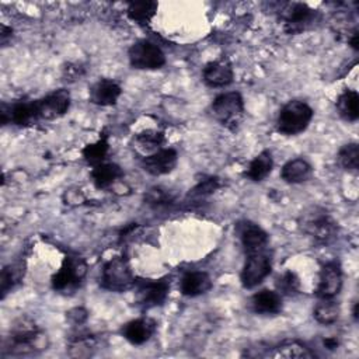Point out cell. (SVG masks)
Instances as JSON below:
<instances>
[{"label":"cell","mask_w":359,"mask_h":359,"mask_svg":"<svg viewBox=\"0 0 359 359\" xmlns=\"http://www.w3.org/2000/svg\"><path fill=\"white\" fill-rule=\"evenodd\" d=\"M273 167V160H272V154L268 150L261 151L248 165V168L245 170L244 175L254 181V182H259L262 180H265Z\"/></svg>","instance_id":"d4e9b609"},{"label":"cell","mask_w":359,"mask_h":359,"mask_svg":"<svg viewBox=\"0 0 359 359\" xmlns=\"http://www.w3.org/2000/svg\"><path fill=\"white\" fill-rule=\"evenodd\" d=\"M212 287V279L206 272L192 271L182 276L180 282V289L184 296L196 297L206 293Z\"/></svg>","instance_id":"ffe728a7"},{"label":"cell","mask_w":359,"mask_h":359,"mask_svg":"<svg viewBox=\"0 0 359 359\" xmlns=\"http://www.w3.org/2000/svg\"><path fill=\"white\" fill-rule=\"evenodd\" d=\"M48 339L41 328L28 317H21L10 328V334L3 342V353L28 355L46 349Z\"/></svg>","instance_id":"6da1fadb"},{"label":"cell","mask_w":359,"mask_h":359,"mask_svg":"<svg viewBox=\"0 0 359 359\" xmlns=\"http://www.w3.org/2000/svg\"><path fill=\"white\" fill-rule=\"evenodd\" d=\"M135 297L143 309L161 306L168 296L170 282L167 279H137L133 282Z\"/></svg>","instance_id":"9c48e42d"},{"label":"cell","mask_w":359,"mask_h":359,"mask_svg":"<svg viewBox=\"0 0 359 359\" xmlns=\"http://www.w3.org/2000/svg\"><path fill=\"white\" fill-rule=\"evenodd\" d=\"M178 161V153L168 147L160 149L151 154H146L142 157V168L151 175H165L171 172Z\"/></svg>","instance_id":"5bb4252c"},{"label":"cell","mask_w":359,"mask_h":359,"mask_svg":"<svg viewBox=\"0 0 359 359\" xmlns=\"http://www.w3.org/2000/svg\"><path fill=\"white\" fill-rule=\"evenodd\" d=\"M352 316H353V318H355V320H358V302H355V304H353Z\"/></svg>","instance_id":"ab89813d"},{"label":"cell","mask_w":359,"mask_h":359,"mask_svg":"<svg viewBox=\"0 0 359 359\" xmlns=\"http://www.w3.org/2000/svg\"><path fill=\"white\" fill-rule=\"evenodd\" d=\"M339 313V306L334 299H320L313 310V317L323 325H331L338 320Z\"/></svg>","instance_id":"484cf974"},{"label":"cell","mask_w":359,"mask_h":359,"mask_svg":"<svg viewBox=\"0 0 359 359\" xmlns=\"http://www.w3.org/2000/svg\"><path fill=\"white\" fill-rule=\"evenodd\" d=\"M0 118L3 125L13 123L17 126H29L39 121L35 101H25V100L15 101L10 105L1 104Z\"/></svg>","instance_id":"7c38bea8"},{"label":"cell","mask_w":359,"mask_h":359,"mask_svg":"<svg viewBox=\"0 0 359 359\" xmlns=\"http://www.w3.org/2000/svg\"><path fill=\"white\" fill-rule=\"evenodd\" d=\"M324 346L327 348V349H330V351H334V349H337L338 348V339L337 338H334V337H330V338H325L324 339Z\"/></svg>","instance_id":"f35d334b"},{"label":"cell","mask_w":359,"mask_h":359,"mask_svg":"<svg viewBox=\"0 0 359 359\" xmlns=\"http://www.w3.org/2000/svg\"><path fill=\"white\" fill-rule=\"evenodd\" d=\"M70 349L73 356H90L95 349V339L90 335H80L72 342Z\"/></svg>","instance_id":"d6a6232c"},{"label":"cell","mask_w":359,"mask_h":359,"mask_svg":"<svg viewBox=\"0 0 359 359\" xmlns=\"http://www.w3.org/2000/svg\"><path fill=\"white\" fill-rule=\"evenodd\" d=\"M273 356L286 359H311L316 356V353L299 341H287L275 348Z\"/></svg>","instance_id":"4316f807"},{"label":"cell","mask_w":359,"mask_h":359,"mask_svg":"<svg viewBox=\"0 0 359 359\" xmlns=\"http://www.w3.org/2000/svg\"><path fill=\"white\" fill-rule=\"evenodd\" d=\"M342 287V271L337 261L327 262L321 266L316 296L318 299H334Z\"/></svg>","instance_id":"4fadbf2b"},{"label":"cell","mask_w":359,"mask_h":359,"mask_svg":"<svg viewBox=\"0 0 359 359\" xmlns=\"http://www.w3.org/2000/svg\"><path fill=\"white\" fill-rule=\"evenodd\" d=\"M251 307L258 314L275 316L282 311V294L275 290L262 289L251 297Z\"/></svg>","instance_id":"d6986e66"},{"label":"cell","mask_w":359,"mask_h":359,"mask_svg":"<svg viewBox=\"0 0 359 359\" xmlns=\"http://www.w3.org/2000/svg\"><path fill=\"white\" fill-rule=\"evenodd\" d=\"M87 273V265L83 258L65 257L59 271L52 276V287L60 293H69L79 287Z\"/></svg>","instance_id":"8992f818"},{"label":"cell","mask_w":359,"mask_h":359,"mask_svg":"<svg viewBox=\"0 0 359 359\" xmlns=\"http://www.w3.org/2000/svg\"><path fill=\"white\" fill-rule=\"evenodd\" d=\"M13 35V29L6 27L4 24H1L0 27V41H1V45H6L7 43V38H11Z\"/></svg>","instance_id":"8d00e7d4"},{"label":"cell","mask_w":359,"mask_h":359,"mask_svg":"<svg viewBox=\"0 0 359 359\" xmlns=\"http://www.w3.org/2000/svg\"><path fill=\"white\" fill-rule=\"evenodd\" d=\"M121 332L123 338L132 345H143L156 332V321L149 317H140L126 323Z\"/></svg>","instance_id":"2e32d148"},{"label":"cell","mask_w":359,"mask_h":359,"mask_svg":"<svg viewBox=\"0 0 359 359\" xmlns=\"http://www.w3.org/2000/svg\"><path fill=\"white\" fill-rule=\"evenodd\" d=\"M90 177L95 188L107 189L123 177V170L114 163H100L93 167Z\"/></svg>","instance_id":"44dd1931"},{"label":"cell","mask_w":359,"mask_h":359,"mask_svg":"<svg viewBox=\"0 0 359 359\" xmlns=\"http://www.w3.org/2000/svg\"><path fill=\"white\" fill-rule=\"evenodd\" d=\"M313 109L309 104L299 100L286 102L276 119V130L285 136H294L307 129L313 119Z\"/></svg>","instance_id":"3957f363"},{"label":"cell","mask_w":359,"mask_h":359,"mask_svg":"<svg viewBox=\"0 0 359 359\" xmlns=\"http://www.w3.org/2000/svg\"><path fill=\"white\" fill-rule=\"evenodd\" d=\"M337 111L346 122H356L359 118V95L355 90H345L335 102Z\"/></svg>","instance_id":"603a6c76"},{"label":"cell","mask_w":359,"mask_h":359,"mask_svg":"<svg viewBox=\"0 0 359 359\" xmlns=\"http://www.w3.org/2000/svg\"><path fill=\"white\" fill-rule=\"evenodd\" d=\"M108 149H109V144H108V140L105 136L100 137L95 143H91V144H87L83 150H81V154L84 157V160L93 165H97L100 163H104V158L108 153Z\"/></svg>","instance_id":"f546056e"},{"label":"cell","mask_w":359,"mask_h":359,"mask_svg":"<svg viewBox=\"0 0 359 359\" xmlns=\"http://www.w3.org/2000/svg\"><path fill=\"white\" fill-rule=\"evenodd\" d=\"M271 269H272V261L266 250L251 252L248 254L244 262L240 280L245 289H252L257 285H259L271 273Z\"/></svg>","instance_id":"30bf717a"},{"label":"cell","mask_w":359,"mask_h":359,"mask_svg":"<svg viewBox=\"0 0 359 359\" xmlns=\"http://www.w3.org/2000/svg\"><path fill=\"white\" fill-rule=\"evenodd\" d=\"M135 276L130 269L129 261L116 255L108 259L101 271V286L109 292H123L133 286Z\"/></svg>","instance_id":"5b68a950"},{"label":"cell","mask_w":359,"mask_h":359,"mask_svg":"<svg viewBox=\"0 0 359 359\" xmlns=\"http://www.w3.org/2000/svg\"><path fill=\"white\" fill-rule=\"evenodd\" d=\"M158 4L151 0H139V1H130L126 8L128 17L139 24V25H147L153 17L156 15Z\"/></svg>","instance_id":"cb8c5ba5"},{"label":"cell","mask_w":359,"mask_h":359,"mask_svg":"<svg viewBox=\"0 0 359 359\" xmlns=\"http://www.w3.org/2000/svg\"><path fill=\"white\" fill-rule=\"evenodd\" d=\"M299 226L307 236L323 244L332 241L338 231L337 222L325 209L318 206H311L302 212Z\"/></svg>","instance_id":"7a4b0ae2"},{"label":"cell","mask_w":359,"mask_h":359,"mask_svg":"<svg viewBox=\"0 0 359 359\" xmlns=\"http://www.w3.org/2000/svg\"><path fill=\"white\" fill-rule=\"evenodd\" d=\"M222 187V180L219 177H209L201 182H198L188 194L192 199H203L213 192H216Z\"/></svg>","instance_id":"1f68e13d"},{"label":"cell","mask_w":359,"mask_h":359,"mask_svg":"<svg viewBox=\"0 0 359 359\" xmlns=\"http://www.w3.org/2000/svg\"><path fill=\"white\" fill-rule=\"evenodd\" d=\"M69 317L73 318V321L76 324H81L86 318H87V313L83 309H73L72 311H69Z\"/></svg>","instance_id":"d590c367"},{"label":"cell","mask_w":359,"mask_h":359,"mask_svg":"<svg viewBox=\"0 0 359 359\" xmlns=\"http://www.w3.org/2000/svg\"><path fill=\"white\" fill-rule=\"evenodd\" d=\"M122 94L121 86L112 79H100L90 88V101L95 105H115Z\"/></svg>","instance_id":"e0dca14e"},{"label":"cell","mask_w":359,"mask_h":359,"mask_svg":"<svg viewBox=\"0 0 359 359\" xmlns=\"http://www.w3.org/2000/svg\"><path fill=\"white\" fill-rule=\"evenodd\" d=\"M313 175V167L306 158H293L283 164L280 170V177L287 184H300Z\"/></svg>","instance_id":"7402d4cb"},{"label":"cell","mask_w":359,"mask_h":359,"mask_svg":"<svg viewBox=\"0 0 359 359\" xmlns=\"http://www.w3.org/2000/svg\"><path fill=\"white\" fill-rule=\"evenodd\" d=\"M146 201L147 203L150 205H154V206H161V205H168L174 201L172 195L167 191V189H163L160 187L157 188H151L147 195H146Z\"/></svg>","instance_id":"e575fe53"},{"label":"cell","mask_w":359,"mask_h":359,"mask_svg":"<svg viewBox=\"0 0 359 359\" xmlns=\"http://www.w3.org/2000/svg\"><path fill=\"white\" fill-rule=\"evenodd\" d=\"M283 29L289 35H297L309 29L317 21V11L304 3H289L282 11Z\"/></svg>","instance_id":"ba28073f"},{"label":"cell","mask_w":359,"mask_h":359,"mask_svg":"<svg viewBox=\"0 0 359 359\" xmlns=\"http://www.w3.org/2000/svg\"><path fill=\"white\" fill-rule=\"evenodd\" d=\"M70 101H72L70 93L65 88L55 90L46 94L45 97L35 100L38 119L52 121L65 115L70 108Z\"/></svg>","instance_id":"8fae6325"},{"label":"cell","mask_w":359,"mask_h":359,"mask_svg":"<svg viewBox=\"0 0 359 359\" xmlns=\"http://www.w3.org/2000/svg\"><path fill=\"white\" fill-rule=\"evenodd\" d=\"M238 234H240L243 248L247 254L266 250L269 237H268V233L264 229H261L258 224L245 222L240 226Z\"/></svg>","instance_id":"ac0fdd59"},{"label":"cell","mask_w":359,"mask_h":359,"mask_svg":"<svg viewBox=\"0 0 359 359\" xmlns=\"http://www.w3.org/2000/svg\"><path fill=\"white\" fill-rule=\"evenodd\" d=\"M128 57L130 66L139 70H156L165 65V56L163 50L147 39H140L130 45Z\"/></svg>","instance_id":"52a82bcc"},{"label":"cell","mask_w":359,"mask_h":359,"mask_svg":"<svg viewBox=\"0 0 359 359\" xmlns=\"http://www.w3.org/2000/svg\"><path fill=\"white\" fill-rule=\"evenodd\" d=\"M210 111L223 126L236 130L244 115V100L237 91L222 93L213 100Z\"/></svg>","instance_id":"277c9868"},{"label":"cell","mask_w":359,"mask_h":359,"mask_svg":"<svg viewBox=\"0 0 359 359\" xmlns=\"http://www.w3.org/2000/svg\"><path fill=\"white\" fill-rule=\"evenodd\" d=\"M24 276V266L22 264H11L3 268L0 275V292L1 299L6 297V294L14 289Z\"/></svg>","instance_id":"83f0119b"},{"label":"cell","mask_w":359,"mask_h":359,"mask_svg":"<svg viewBox=\"0 0 359 359\" xmlns=\"http://www.w3.org/2000/svg\"><path fill=\"white\" fill-rule=\"evenodd\" d=\"M164 140H165L164 133L158 132V130H143V132L137 133V136L135 139L137 147L150 154L160 150Z\"/></svg>","instance_id":"f1b7e54d"},{"label":"cell","mask_w":359,"mask_h":359,"mask_svg":"<svg viewBox=\"0 0 359 359\" xmlns=\"http://www.w3.org/2000/svg\"><path fill=\"white\" fill-rule=\"evenodd\" d=\"M348 42H349V45H351V48H352L353 50H358V49H359V34H358V29H356V28L352 31V34H351Z\"/></svg>","instance_id":"74e56055"},{"label":"cell","mask_w":359,"mask_h":359,"mask_svg":"<svg viewBox=\"0 0 359 359\" xmlns=\"http://www.w3.org/2000/svg\"><path fill=\"white\" fill-rule=\"evenodd\" d=\"M278 289L279 293H285V294H294L299 292L300 287V280L296 276V273L287 271L285 272L279 279H278Z\"/></svg>","instance_id":"836d02e7"},{"label":"cell","mask_w":359,"mask_h":359,"mask_svg":"<svg viewBox=\"0 0 359 359\" xmlns=\"http://www.w3.org/2000/svg\"><path fill=\"white\" fill-rule=\"evenodd\" d=\"M338 163L344 170L356 171L359 168V146L358 143H346L338 151Z\"/></svg>","instance_id":"4dcf8cb0"},{"label":"cell","mask_w":359,"mask_h":359,"mask_svg":"<svg viewBox=\"0 0 359 359\" xmlns=\"http://www.w3.org/2000/svg\"><path fill=\"white\" fill-rule=\"evenodd\" d=\"M233 77L231 63L224 57L206 63L202 70V79L209 87H226L233 81Z\"/></svg>","instance_id":"9a60e30c"}]
</instances>
